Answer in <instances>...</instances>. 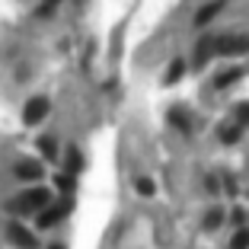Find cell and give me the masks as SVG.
I'll use <instances>...</instances> for the list:
<instances>
[{"label":"cell","instance_id":"cell-1","mask_svg":"<svg viewBox=\"0 0 249 249\" xmlns=\"http://www.w3.org/2000/svg\"><path fill=\"white\" fill-rule=\"evenodd\" d=\"M48 205H52V189L32 185V189H26L16 201H10V211H13V214H38V211H45Z\"/></svg>","mask_w":249,"mask_h":249},{"label":"cell","instance_id":"cell-2","mask_svg":"<svg viewBox=\"0 0 249 249\" xmlns=\"http://www.w3.org/2000/svg\"><path fill=\"white\" fill-rule=\"evenodd\" d=\"M71 208H73V201L71 198H64V201H58V205H48L45 211H38V217H36V224L42 230H48V227H54V224H61V220L71 214Z\"/></svg>","mask_w":249,"mask_h":249},{"label":"cell","instance_id":"cell-3","mask_svg":"<svg viewBox=\"0 0 249 249\" xmlns=\"http://www.w3.org/2000/svg\"><path fill=\"white\" fill-rule=\"evenodd\" d=\"M48 112H52V103H48L45 96H36V99H29L26 109H22V122L26 124H42L45 118H48Z\"/></svg>","mask_w":249,"mask_h":249},{"label":"cell","instance_id":"cell-4","mask_svg":"<svg viewBox=\"0 0 249 249\" xmlns=\"http://www.w3.org/2000/svg\"><path fill=\"white\" fill-rule=\"evenodd\" d=\"M249 52V36H217V54L233 58V54Z\"/></svg>","mask_w":249,"mask_h":249},{"label":"cell","instance_id":"cell-5","mask_svg":"<svg viewBox=\"0 0 249 249\" xmlns=\"http://www.w3.org/2000/svg\"><path fill=\"white\" fill-rule=\"evenodd\" d=\"M7 240L13 243L16 249H36V246H38L36 233H29V227H22L19 220H13V224H7Z\"/></svg>","mask_w":249,"mask_h":249},{"label":"cell","instance_id":"cell-6","mask_svg":"<svg viewBox=\"0 0 249 249\" xmlns=\"http://www.w3.org/2000/svg\"><path fill=\"white\" fill-rule=\"evenodd\" d=\"M13 173H16V179H22V182H36V179H42V163H36V160H19L13 166Z\"/></svg>","mask_w":249,"mask_h":249},{"label":"cell","instance_id":"cell-7","mask_svg":"<svg viewBox=\"0 0 249 249\" xmlns=\"http://www.w3.org/2000/svg\"><path fill=\"white\" fill-rule=\"evenodd\" d=\"M224 3H227V0H214L211 7H201V10H198V13H195V26H198V29H201L205 22H211L214 16H217L220 10H224Z\"/></svg>","mask_w":249,"mask_h":249},{"label":"cell","instance_id":"cell-8","mask_svg":"<svg viewBox=\"0 0 249 249\" xmlns=\"http://www.w3.org/2000/svg\"><path fill=\"white\" fill-rule=\"evenodd\" d=\"M169 124L173 128H179V131H192V118H189V112L185 109H169Z\"/></svg>","mask_w":249,"mask_h":249},{"label":"cell","instance_id":"cell-9","mask_svg":"<svg viewBox=\"0 0 249 249\" xmlns=\"http://www.w3.org/2000/svg\"><path fill=\"white\" fill-rule=\"evenodd\" d=\"M134 192H138L141 198H154V195H157V182H154L150 176H141L138 182H134Z\"/></svg>","mask_w":249,"mask_h":249},{"label":"cell","instance_id":"cell-10","mask_svg":"<svg viewBox=\"0 0 249 249\" xmlns=\"http://www.w3.org/2000/svg\"><path fill=\"white\" fill-rule=\"evenodd\" d=\"M240 128L243 124H220V131H217V138L224 141V144H236V141H240Z\"/></svg>","mask_w":249,"mask_h":249},{"label":"cell","instance_id":"cell-11","mask_svg":"<svg viewBox=\"0 0 249 249\" xmlns=\"http://www.w3.org/2000/svg\"><path fill=\"white\" fill-rule=\"evenodd\" d=\"M38 150L45 160H58V141L54 138H38Z\"/></svg>","mask_w":249,"mask_h":249},{"label":"cell","instance_id":"cell-12","mask_svg":"<svg viewBox=\"0 0 249 249\" xmlns=\"http://www.w3.org/2000/svg\"><path fill=\"white\" fill-rule=\"evenodd\" d=\"M182 73H185V61L182 58H173V61H169V67H166V83H176Z\"/></svg>","mask_w":249,"mask_h":249},{"label":"cell","instance_id":"cell-13","mask_svg":"<svg viewBox=\"0 0 249 249\" xmlns=\"http://www.w3.org/2000/svg\"><path fill=\"white\" fill-rule=\"evenodd\" d=\"M220 224H224V211H220V208H211V211L205 214V220H201V227H205V230H217Z\"/></svg>","mask_w":249,"mask_h":249},{"label":"cell","instance_id":"cell-14","mask_svg":"<svg viewBox=\"0 0 249 249\" xmlns=\"http://www.w3.org/2000/svg\"><path fill=\"white\" fill-rule=\"evenodd\" d=\"M54 189L64 192V195H71L73 192V173H58V176H54Z\"/></svg>","mask_w":249,"mask_h":249},{"label":"cell","instance_id":"cell-15","mask_svg":"<svg viewBox=\"0 0 249 249\" xmlns=\"http://www.w3.org/2000/svg\"><path fill=\"white\" fill-rule=\"evenodd\" d=\"M240 77H243V71H240V67H233V71H224V73L217 77V83H214V87H217V89H224V87H230V83H236Z\"/></svg>","mask_w":249,"mask_h":249},{"label":"cell","instance_id":"cell-16","mask_svg":"<svg viewBox=\"0 0 249 249\" xmlns=\"http://www.w3.org/2000/svg\"><path fill=\"white\" fill-rule=\"evenodd\" d=\"M230 249H249V230H246V227L233 233V240H230Z\"/></svg>","mask_w":249,"mask_h":249},{"label":"cell","instance_id":"cell-17","mask_svg":"<svg viewBox=\"0 0 249 249\" xmlns=\"http://www.w3.org/2000/svg\"><path fill=\"white\" fill-rule=\"evenodd\" d=\"M236 124H243V128H249V103H240L236 106Z\"/></svg>","mask_w":249,"mask_h":249},{"label":"cell","instance_id":"cell-18","mask_svg":"<svg viewBox=\"0 0 249 249\" xmlns=\"http://www.w3.org/2000/svg\"><path fill=\"white\" fill-rule=\"evenodd\" d=\"M67 157H71V160H67V166H71V173H77V169H80V166H83V160H80V154H77V150H71V154H67Z\"/></svg>","mask_w":249,"mask_h":249},{"label":"cell","instance_id":"cell-19","mask_svg":"<svg viewBox=\"0 0 249 249\" xmlns=\"http://www.w3.org/2000/svg\"><path fill=\"white\" fill-rule=\"evenodd\" d=\"M230 220H233V224H243V220H246V214H243V211H233V217H230Z\"/></svg>","mask_w":249,"mask_h":249},{"label":"cell","instance_id":"cell-20","mask_svg":"<svg viewBox=\"0 0 249 249\" xmlns=\"http://www.w3.org/2000/svg\"><path fill=\"white\" fill-rule=\"evenodd\" d=\"M52 7H58V0H45V10H52Z\"/></svg>","mask_w":249,"mask_h":249},{"label":"cell","instance_id":"cell-21","mask_svg":"<svg viewBox=\"0 0 249 249\" xmlns=\"http://www.w3.org/2000/svg\"><path fill=\"white\" fill-rule=\"evenodd\" d=\"M48 249H67V246H64V243H54V246H48Z\"/></svg>","mask_w":249,"mask_h":249}]
</instances>
